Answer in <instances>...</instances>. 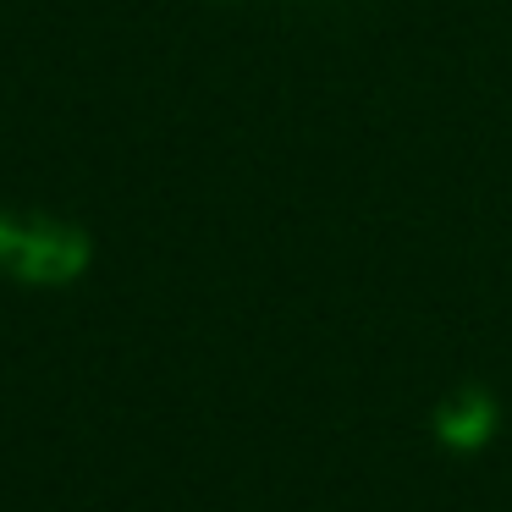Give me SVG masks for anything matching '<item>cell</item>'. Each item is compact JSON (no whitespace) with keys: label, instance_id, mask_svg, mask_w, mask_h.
Returning a JSON list of instances; mask_svg holds the SVG:
<instances>
[{"label":"cell","instance_id":"obj_1","mask_svg":"<svg viewBox=\"0 0 512 512\" xmlns=\"http://www.w3.org/2000/svg\"><path fill=\"white\" fill-rule=\"evenodd\" d=\"M94 243L83 226L45 210H0V276L23 287H67L89 270Z\"/></svg>","mask_w":512,"mask_h":512},{"label":"cell","instance_id":"obj_2","mask_svg":"<svg viewBox=\"0 0 512 512\" xmlns=\"http://www.w3.org/2000/svg\"><path fill=\"white\" fill-rule=\"evenodd\" d=\"M435 430H441L446 446H479L490 430H496V402L485 397L479 386H463L441 402L435 413Z\"/></svg>","mask_w":512,"mask_h":512}]
</instances>
